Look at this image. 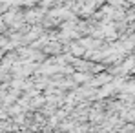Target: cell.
I'll list each match as a JSON object with an SVG mask.
<instances>
[{
	"mask_svg": "<svg viewBox=\"0 0 135 133\" xmlns=\"http://www.w3.org/2000/svg\"><path fill=\"white\" fill-rule=\"evenodd\" d=\"M60 49H62V46L59 42H51L49 46H46V51H49V53H59Z\"/></svg>",
	"mask_w": 135,
	"mask_h": 133,
	"instance_id": "3",
	"label": "cell"
},
{
	"mask_svg": "<svg viewBox=\"0 0 135 133\" xmlns=\"http://www.w3.org/2000/svg\"><path fill=\"white\" fill-rule=\"evenodd\" d=\"M71 77H73V82H88L91 78L88 71H75Z\"/></svg>",
	"mask_w": 135,
	"mask_h": 133,
	"instance_id": "1",
	"label": "cell"
},
{
	"mask_svg": "<svg viewBox=\"0 0 135 133\" xmlns=\"http://www.w3.org/2000/svg\"><path fill=\"white\" fill-rule=\"evenodd\" d=\"M69 49H71V57H82L84 55V47L80 44H69Z\"/></svg>",
	"mask_w": 135,
	"mask_h": 133,
	"instance_id": "2",
	"label": "cell"
},
{
	"mask_svg": "<svg viewBox=\"0 0 135 133\" xmlns=\"http://www.w3.org/2000/svg\"><path fill=\"white\" fill-rule=\"evenodd\" d=\"M64 133H68V131H64Z\"/></svg>",
	"mask_w": 135,
	"mask_h": 133,
	"instance_id": "5",
	"label": "cell"
},
{
	"mask_svg": "<svg viewBox=\"0 0 135 133\" xmlns=\"http://www.w3.org/2000/svg\"><path fill=\"white\" fill-rule=\"evenodd\" d=\"M51 17H53V18H55V17H60V15H59V13H57V11H53V13H51ZM62 17H68V18H71V17H73V15H71V13H69V11H64V13H62Z\"/></svg>",
	"mask_w": 135,
	"mask_h": 133,
	"instance_id": "4",
	"label": "cell"
}]
</instances>
